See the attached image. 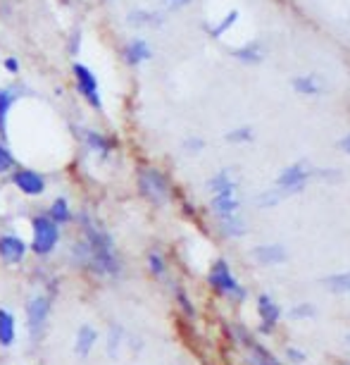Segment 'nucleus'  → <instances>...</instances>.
<instances>
[{
    "instance_id": "32",
    "label": "nucleus",
    "mask_w": 350,
    "mask_h": 365,
    "mask_svg": "<svg viewBox=\"0 0 350 365\" xmlns=\"http://www.w3.org/2000/svg\"><path fill=\"white\" fill-rule=\"evenodd\" d=\"M315 306H310V304H300V306H293L291 308V313L289 316L293 320H310V318H315Z\"/></svg>"
},
{
    "instance_id": "36",
    "label": "nucleus",
    "mask_w": 350,
    "mask_h": 365,
    "mask_svg": "<svg viewBox=\"0 0 350 365\" xmlns=\"http://www.w3.org/2000/svg\"><path fill=\"white\" fill-rule=\"evenodd\" d=\"M3 67L8 69V74H17V72H20V62H17L15 58H5L3 60Z\"/></svg>"
},
{
    "instance_id": "19",
    "label": "nucleus",
    "mask_w": 350,
    "mask_h": 365,
    "mask_svg": "<svg viewBox=\"0 0 350 365\" xmlns=\"http://www.w3.org/2000/svg\"><path fill=\"white\" fill-rule=\"evenodd\" d=\"M17 342V318L8 308H0V346L10 349Z\"/></svg>"
},
{
    "instance_id": "6",
    "label": "nucleus",
    "mask_w": 350,
    "mask_h": 365,
    "mask_svg": "<svg viewBox=\"0 0 350 365\" xmlns=\"http://www.w3.org/2000/svg\"><path fill=\"white\" fill-rule=\"evenodd\" d=\"M139 191L153 205H165L170 198V181L155 167H143L139 172Z\"/></svg>"
},
{
    "instance_id": "21",
    "label": "nucleus",
    "mask_w": 350,
    "mask_h": 365,
    "mask_svg": "<svg viewBox=\"0 0 350 365\" xmlns=\"http://www.w3.org/2000/svg\"><path fill=\"white\" fill-rule=\"evenodd\" d=\"M293 89L298 93H303V96H317V93H322L324 89V81L317 77V74H300L291 81Z\"/></svg>"
},
{
    "instance_id": "23",
    "label": "nucleus",
    "mask_w": 350,
    "mask_h": 365,
    "mask_svg": "<svg viewBox=\"0 0 350 365\" xmlns=\"http://www.w3.org/2000/svg\"><path fill=\"white\" fill-rule=\"evenodd\" d=\"M250 349V356H248V365H281L277 358H274L270 351L265 349L262 344L258 342H253L248 346Z\"/></svg>"
},
{
    "instance_id": "2",
    "label": "nucleus",
    "mask_w": 350,
    "mask_h": 365,
    "mask_svg": "<svg viewBox=\"0 0 350 365\" xmlns=\"http://www.w3.org/2000/svg\"><path fill=\"white\" fill-rule=\"evenodd\" d=\"M208 189L212 193L210 208L220 222L222 220L239 217V210H241L239 184H236V177L231 169H220V172L208 181Z\"/></svg>"
},
{
    "instance_id": "3",
    "label": "nucleus",
    "mask_w": 350,
    "mask_h": 365,
    "mask_svg": "<svg viewBox=\"0 0 350 365\" xmlns=\"http://www.w3.org/2000/svg\"><path fill=\"white\" fill-rule=\"evenodd\" d=\"M60 246V227L48 215L31 217V244L29 249L36 256L46 258Z\"/></svg>"
},
{
    "instance_id": "24",
    "label": "nucleus",
    "mask_w": 350,
    "mask_h": 365,
    "mask_svg": "<svg viewBox=\"0 0 350 365\" xmlns=\"http://www.w3.org/2000/svg\"><path fill=\"white\" fill-rule=\"evenodd\" d=\"M324 287L331 294H350V273H339V275H329L324 280Z\"/></svg>"
},
{
    "instance_id": "16",
    "label": "nucleus",
    "mask_w": 350,
    "mask_h": 365,
    "mask_svg": "<svg viewBox=\"0 0 350 365\" xmlns=\"http://www.w3.org/2000/svg\"><path fill=\"white\" fill-rule=\"evenodd\" d=\"M127 24L136 29H153L165 24V15L155 10H131L127 15Z\"/></svg>"
},
{
    "instance_id": "34",
    "label": "nucleus",
    "mask_w": 350,
    "mask_h": 365,
    "mask_svg": "<svg viewBox=\"0 0 350 365\" xmlns=\"http://www.w3.org/2000/svg\"><path fill=\"white\" fill-rule=\"evenodd\" d=\"M79 48H81V31H74L72 39H70V53H72V55H77V53H79Z\"/></svg>"
},
{
    "instance_id": "29",
    "label": "nucleus",
    "mask_w": 350,
    "mask_h": 365,
    "mask_svg": "<svg viewBox=\"0 0 350 365\" xmlns=\"http://www.w3.org/2000/svg\"><path fill=\"white\" fill-rule=\"evenodd\" d=\"M253 129L250 127H239V129H231L227 131V141L229 143H248V141H253Z\"/></svg>"
},
{
    "instance_id": "30",
    "label": "nucleus",
    "mask_w": 350,
    "mask_h": 365,
    "mask_svg": "<svg viewBox=\"0 0 350 365\" xmlns=\"http://www.w3.org/2000/svg\"><path fill=\"white\" fill-rule=\"evenodd\" d=\"M236 20H239V12H236V10H231L229 15L224 17V20H220V22L215 24V27L210 29V34H212V36H215V39H217V36H222L224 31H227L229 27H234V24H236Z\"/></svg>"
},
{
    "instance_id": "8",
    "label": "nucleus",
    "mask_w": 350,
    "mask_h": 365,
    "mask_svg": "<svg viewBox=\"0 0 350 365\" xmlns=\"http://www.w3.org/2000/svg\"><path fill=\"white\" fill-rule=\"evenodd\" d=\"M310 177H312V169H310L308 162H305V160L303 162H293V165H289L277 177V184H274V189H277L284 198L293 196V193L303 191Z\"/></svg>"
},
{
    "instance_id": "15",
    "label": "nucleus",
    "mask_w": 350,
    "mask_h": 365,
    "mask_svg": "<svg viewBox=\"0 0 350 365\" xmlns=\"http://www.w3.org/2000/svg\"><path fill=\"white\" fill-rule=\"evenodd\" d=\"M150 58H153V48H150V43L146 39H141V36L131 39L127 46H124V60H127V65L131 67H139Z\"/></svg>"
},
{
    "instance_id": "5",
    "label": "nucleus",
    "mask_w": 350,
    "mask_h": 365,
    "mask_svg": "<svg viewBox=\"0 0 350 365\" xmlns=\"http://www.w3.org/2000/svg\"><path fill=\"white\" fill-rule=\"evenodd\" d=\"M208 282H210V287L215 289L217 294H222V297L234 299V301L246 299V289H243L241 282L234 277V273H231V268H229L227 261L212 263V268H210V273H208Z\"/></svg>"
},
{
    "instance_id": "14",
    "label": "nucleus",
    "mask_w": 350,
    "mask_h": 365,
    "mask_svg": "<svg viewBox=\"0 0 350 365\" xmlns=\"http://www.w3.org/2000/svg\"><path fill=\"white\" fill-rule=\"evenodd\" d=\"M253 258L260 265H281L289 261V251L281 244H262V246L253 249Z\"/></svg>"
},
{
    "instance_id": "4",
    "label": "nucleus",
    "mask_w": 350,
    "mask_h": 365,
    "mask_svg": "<svg viewBox=\"0 0 350 365\" xmlns=\"http://www.w3.org/2000/svg\"><path fill=\"white\" fill-rule=\"evenodd\" d=\"M50 311H53V297L46 292H36L27 301V332L31 342H39L46 335Z\"/></svg>"
},
{
    "instance_id": "20",
    "label": "nucleus",
    "mask_w": 350,
    "mask_h": 365,
    "mask_svg": "<svg viewBox=\"0 0 350 365\" xmlns=\"http://www.w3.org/2000/svg\"><path fill=\"white\" fill-rule=\"evenodd\" d=\"M46 215H48L50 220H53V222L58 225V227H62V225H70L72 220H74V213H72L70 201L62 198V196H58V198L53 201V203H50Z\"/></svg>"
},
{
    "instance_id": "17",
    "label": "nucleus",
    "mask_w": 350,
    "mask_h": 365,
    "mask_svg": "<svg viewBox=\"0 0 350 365\" xmlns=\"http://www.w3.org/2000/svg\"><path fill=\"white\" fill-rule=\"evenodd\" d=\"M127 344V332L120 323H112L108 327V335H105V354L110 361H117L122 354V346Z\"/></svg>"
},
{
    "instance_id": "26",
    "label": "nucleus",
    "mask_w": 350,
    "mask_h": 365,
    "mask_svg": "<svg viewBox=\"0 0 350 365\" xmlns=\"http://www.w3.org/2000/svg\"><path fill=\"white\" fill-rule=\"evenodd\" d=\"M220 229H222V234H227V237H234V239H239L246 234V222H243V217H231V220H222L220 222Z\"/></svg>"
},
{
    "instance_id": "28",
    "label": "nucleus",
    "mask_w": 350,
    "mask_h": 365,
    "mask_svg": "<svg viewBox=\"0 0 350 365\" xmlns=\"http://www.w3.org/2000/svg\"><path fill=\"white\" fill-rule=\"evenodd\" d=\"M15 165H17V160H15V155H12V150L8 148V143L0 141V174L12 172Z\"/></svg>"
},
{
    "instance_id": "22",
    "label": "nucleus",
    "mask_w": 350,
    "mask_h": 365,
    "mask_svg": "<svg viewBox=\"0 0 350 365\" xmlns=\"http://www.w3.org/2000/svg\"><path fill=\"white\" fill-rule=\"evenodd\" d=\"M146 265H148V273L153 275L155 280H167V258L162 251L150 249L146 253Z\"/></svg>"
},
{
    "instance_id": "1",
    "label": "nucleus",
    "mask_w": 350,
    "mask_h": 365,
    "mask_svg": "<svg viewBox=\"0 0 350 365\" xmlns=\"http://www.w3.org/2000/svg\"><path fill=\"white\" fill-rule=\"evenodd\" d=\"M79 239L70 246V261L91 275L117 280L122 275V256L117 251L115 239L91 213H79Z\"/></svg>"
},
{
    "instance_id": "7",
    "label": "nucleus",
    "mask_w": 350,
    "mask_h": 365,
    "mask_svg": "<svg viewBox=\"0 0 350 365\" xmlns=\"http://www.w3.org/2000/svg\"><path fill=\"white\" fill-rule=\"evenodd\" d=\"M72 72H74V84H77V91L81 93V98H84L93 110H98V112L103 110L100 84H98V77L93 74V69L81 65V62H74Z\"/></svg>"
},
{
    "instance_id": "10",
    "label": "nucleus",
    "mask_w": 350,
    "mask_h": 365,
    "mask_svg": "<svg viewBox=\"0 0 350 365\" xmlns=\"http://www.w3.org/2000/svg\"><path fill=\"white\" fill-rule=\"evenodd\" d=\"M29 251V244L17 234H3L0 237V258L8 265H20Z\"/></svg>"
},
{
    "instance_id": "13",
    "label": "nucleus",
    "mask_w": 350,
    "mask_h": 365,
    "mask_svg": "<svg viewBox=\"0 0 350 365\" xmlns=\"http://www.w3.org/2000/svg\"><path fill=\"white\" fill-rule=\"evenodd\" d=\"M81 138H84V146L91 150L93 155H98L100 160L110 158L112 150H115V143H112V138H108L105 134H100L96 129H84L81 131Z\"/></svg>"
},
{
    "instance_id": "35",
    "label": "nucleus",
    "mask_w": 350,
    "mask_h": 365,
    "mask_svg": "<svg viewBox=\"0 0 350 365\" xmlns=\"http://www.w3.org/2000/svg\"><path fill=\"white\" fill-rule=\"evenodd\" d=\"M162 3H165L167 10H181V8H186L191 0H162Z\"/></svg>"
},
{
    "instance_id": "38",
    "label": "nucleus",
    "mask_w": 350,
    "mask_h": 365,
    "mask_svg": "<svg viewBox=\"0 0 350 365\" xmlns=\"http://www.w3.org/2000/svg\"><path fill=\"white\" fill-rule=\"evenodd\" d=\"M348 346H350V335H348Z\"/></svg>"
},
{
    "instance_id": "25",
    "label": "nucleus",
    "mask_w": 350,
    "mask_h": 365,
    "mask_svg": "<svg viewBox=\"0 0 350 365\" xmlns=\"http://www.w3.org/2000/svg\"><path fill=\"white\" fill-rule=\"evenodd\" d=\"M231 55L239 58L241 62H248V65H255V62H260L262 58H265V53H262V48L258 46V43H248V46H243V48H236Z\"/></svg>"
},
{
    "instance_id": "18",
    "label": "nucleus",
    "mask_w": 350,
    "mask_h": 365,
    "mask_svg": "<svg viewBox=\"0 0 350 365\" xmlns=\"http://www.w3.org/2000/svg\"><path fill=\"white\" fill-rule=\"evenodd\" d=\"M258 313H260V320H262V330L270 332L274 325L279 323V306L274 304V299L270 297V294H260L258 297Z\"/></svg>"
},
{
    "instance_id": "9",
    "label": "nucleus",
    "mask_w": 350,
    "mask_h": 365,
    "mask_svg": "<svg viewBox=\"0 0 350 365\" xmlns=\"http://www.w3.org/2000/svg\"><path fill=\"white\" fill-rule=\"evenodd\" d=\"M12 184L17 186V191H22L24 196H43L46 193V177H43L41 172H36V169L31 167H20L12 172Z\"/></svg>"
},
{
    "instance_id": "27",
    "label": "nucleus",
    "mask_w": 350,
    "mask_h": 365,
    "mask_svg": "<svg viewBox=\"0 0 350 365\" xmlns=\"http://www.w3.org/2000/svg\"><path fill=\"white\" fill-rule=\"evenodd\" d=\"M174 297H177V304H179L181 311H184L186 318H191V320L196 318V308H193L191 297H189V292H186V289L177 287V289H174Z\"/></svg>"
},
{
    "instance_id": "33",
    "label": "nucleus",
    "mask_w": 350,
    "mask_h": 365,
    "mask_svg": "<svg viewBox=\"0 0 350 365\" xmlns=\"http://www.w3.org/2000/svg\"><path fill=\"white\" fill-rule=\"evenodd\" d=\"M286 356H289V361L291 363H303L305 361V354L300 349H293V346H289V349H286Z\"/></svg>"
},
{
    "instance_id": "37",
    "label": "nucleus",
    "mask_w": 350,
    "mask_h": 365,
    "mask_svg": "<svg viewBox=\"0 0 350 365\" xmlns=\"http://www.w3.org/2000/svg\"><path fill=\"white\" fill-rule=\"evenodd\" d=\"M339 148L343 150V153H348V155H350V134L341 138V141H339Z\"/></svg>"
},
{
    "instance_id": "31",
    "label": "nucleus",
    "mask_w": 350,
    "mask_h": 365,
    "mask_svg": "<svg viewBox=\"0 0 350 365\" xmlns=\"http://www.w3.org/2000/svg\"><path fill=\"white\" fill-rule=\"evenodd\" d=\"M181 148H184V153L186 155H198L200 150L205 148V141L200 136H189V138H184V143H181Z\"/></svg>"
},
{
    "instance_id": "12",
    "label": "nucleus",
    "mask_w": 350,
    "mask_h": 365,
    "mask_svg": "<svg viewBox=\"0 0 350 365\" xmlns=\"http://www.w3.org/2000/svg\"><path fill=\"white\" fill-rule=\"evenodd\" d=\"M98 339H100V335H98V330L93 325H89V323L79 325L77 335H74V344H72L74 356H77V358H89L93 354V349H96Z\"/></svg>"
},
{
    "instance_id": "11",
    "label": "nucleus",
    "mask_w": 350,
    "mask_h": 365,
    "mask_svg": "<svg viewBox=\"0 0 350 365\" xmlns=\"http://www.w3.org/2000/svg\"><path fill=\"white\" fill-rule=\"evenodd\" d=\"M22 96H24L22 86H0V141H8L10 110Z\"/></svg>"
}]
</instances>
